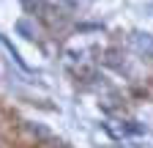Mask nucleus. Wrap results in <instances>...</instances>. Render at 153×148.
Masks as SVG:
<instances>
[{"label": "nucleus", "mask_w": 153, "mask_h": 148, "mask_svg": "<svg viewBox=\"0 0 153 148\" xmlns=\"http://www.w3.org/2000/svg\"><path fill=\"white\" fill-rule=\"evenodd\" d=\"M134 44H137L142 52L153 55V36L150 33H134Z\"/></svg>", "instance_id": "1"}]
</instances>
